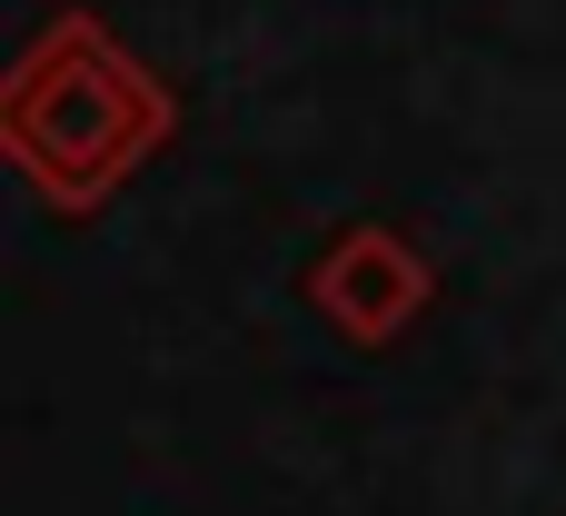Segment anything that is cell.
I'll use <instances>...</instances> for the list:
<instances>
[{"label": "cell", "mask_w": 566, "mask_h": 516, "mask_svg": "<svg viewBox=\"0 0 566 516\" xmlns=\"http://www.w3.org/2000/svg\"><path fill=\"white\" fill-rule=\"evenodd\" d=\"M428 259L398 239V229H378V219H358V229H338L328 249H318V268H308V298L328 308V328H348L358 348H388L398 328H418V308H428Z\"/></svg>", "instance_id": "cell-2"}, {"label": "cell", "mask_w": 566, "mask_h": 516, "mask_svg": "<svg viewBox=\"0 0 566 516\" xmlns=\"http://www.w3.org/2000/svg\"><path fill=\"white\" fill-rule=\"evenodd\" d=\"M179 129V99L149 60L119 50L109 20L90 10H50L40 40L10 60L0 80V149L10 169L50 199V209H99L109 189H129Z\"/></svg>", "instance_id": "cell-1"}]
</instances>
